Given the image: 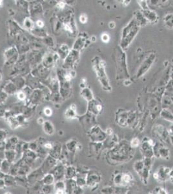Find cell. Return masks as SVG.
Returning <instances> with one entry per match:
<instances>
[{"instance_id": "10", "label": "cell", "mask_w": 173, "mask_h": 194, "mask_svg": "<svg viewBox=\"0 0 173 194\" xmlns=\"http://www.w3.org/2000/svg\"><path fill=\"white\" fill-rule=\"evenodd\" d=\"M158 128H156V130H155V135L156 136V137L159 140H160L161 141H165L168 138V135H169V133L168 131H166V129H165V128H163V126H157Z\"/></svg>"}, {"instance_id": "2", "label": "cell", "mask_w": 173, "mask_h": 194, "mask_svg": "<svg viewBox=\"0 0 173 194\" xmlns=\"http://www.w3.org/2000/svg\"><path fill=\"white\" fill-rule=\"evenodd\" d=\"M139 30V23L136 20H133L129 23V24L124 28L122 33V39H121V45L123 47L129 45V43L134 38Z\"/></svg>"}, {"instance_id": "19", "label": "cell", "mask_w": 173, "mask_h": 194, "mask_svg": "<svg viewBox=\"0 0 173 194\" xmlns=\"http://www.w3.org/2000/svg\"><path fill=\"white\" fill-rule=\"evenodd\" d=\"M48 121H47V122H45L44 123V126H43V130L45 131V133H46L47 135H53L54 133V128L53 126L52 125V124L50 122H48Z\"/></svg>"}, {"instance_id": "29", "label": "cell", "mask_w": 173, "mask_h": 194, "mask_svg": "<svg viewBox=\"0 0 173 194\" xmlns=\"http://www.w3.org/2000/svg\"><path fill=\"white\" fill-rule=\"evenodd\" d=\"M109 36L107 34H103L102 36V40L104 41V42H108L109 41Z\"/></svg>"}, {"instance_id": "4", "label": "cell", "mask_w": 173, "mask_h": 194, "mask_svg": "<svg viewBox=\"0 0 173 194\" xmlns=\"http://www.w3.org/2000/svg\"><path fill=\"white\" fill-rule=\"evenodd\" d=\"M154 142L151 139H145L140 144V151L143 158L154 159L153 146Z\"/></svg>"}, {"instance_id": "39", "label": "cell", "mask_w": 173, "mask_h": 194, "mask_svg": "<svg viewBox=\"0 0 173 194\" xmlns=\"http://www.w3.org/2000/svg\"><path fill=\"white\" fill-rule=\"evenodd\" d=\"M1 162H2V161H1V160H0V167H1Z\"/></svg>"}, {"instance_id": "30", "label": "cell", "mask_w": 173, "mask_h": 194, "mask_svg": "<svg viewBox=\"0 0 173 194\" xmlns=\"http://www.w3.org/2000/svg\"><path fill=\"white\" fill-rule=\"evenodd\" d=\"M169 180H170V183H173V167L172 168H170V171L169 172Z\"/></svg>"}, {"instance_id": "15", "label": "cell", "mask_w": 173, "mask_h": 194, "mask_svg": "<svg viewBox=\"0 0 173 194\" xmlns=\"http://www.w3.org/2000/svg\"><path fill=\"white\" fill-rule=\"evenodd\" d=\"M144 167V161L143 159L136 160V161L133 164V169L136 172L138 175L140 174L142 170Z\"/></svg>"}, {"instance_id": "22", "label": "cell", "mask_w": 173, "mask_h": 194, "mask_svg": "<svg viewBox=\"0 0 173 194\" xmlns=\"http://www.w3.org/2000/svg\"><path fill=\"white\" fill-rule=\"evenodd\" d=\"M114 188L111 186H106L100 190V194H114Z\"/></svg>"}, {"instance_id": "32", "label": "cell", "mask_w": 173, "mask_h": 194, "mask_svg": "<svg viewBox=\"0 0 173 194\" xmlns=\"http://www.w3.org/2000/svg\"><path fill=\"white\" fill-rule=\"evenodd\" d=\"M87 18L85 17L84 15H83V16H80V22H82L83 23H85V22H87Z\"/></svg>"}, {"instance_id": "20", "label": "cell", "mask_w": 173, "mask_h": 194, "mask_svg": "<svg viewBox=\"0 0 173 194\" xmlns=\"http://www.w3.org/2000/svg\"><path fill=\"white\" fill-rule=\"evenodd\" d=\"M165 25L167 28L172 29L173 28V15L169 14L166 16V17L164 19Z\"/></svg>"}, {"instance_id": "18", "label": "cell", "mask_w": 173, "mask_h": 194, "mask_svg": "<svg viewBox=\"0 0 173 194\" xmlns=\"http://www.w3.org/2000/svg\"><path fill=\"white\" fill-rule=\"evenodd\" d=\"M4 179H5V183H6L7 186H14L15 184H16L15 177H14V176L10 175L9 174L5 175V177H4Z\"/></svg>"}, {"instance_id": "17", "label": "cell", "mask_w": 173, "mask_h": 194, "mask_svg": "<svg viewBox=\"0 0 173 194\" xmlns=\"http://www.w3.org/2000/svg\"><path fill=\"white\" fill-rule=\"evenodd\" d=\"M5 159L7 160L10 163H12L13 161L15 159V155H16V153L14 151V150H8L5 153Z\"/></svg>"}, {"instance_id": "11", "label": "cell", "mask_w": 173, "mask_h": 194, "mask_svg": "<svg viewBox=\"0 0 173 194\" xmlns=\"http://www.w3.org/2000/svg\"><path fill=\"white\" fill-rule=\"evenodd\" d=\"M77 175V170L76 168L69 166L65 168V177L66 179H71V178H75Z\"/></svg>"}, {"instance_id": "9", "label": "cell", "mask_w": 173, "mask_h": 194, "mask_svg": "<svg viewBox=\"0 0 173 194\" xmlns=\"http://www.w3.org/2000/svg\"><path fill=\"white\" fill-rule=\"evenodd\" d=\"M65 168L63 166V165L60 163V164L54 166L49 173H51L52 174L54 175L56 180H59L61 179V178L65 177Z\"/></svg>"}, {"instance_id": "14", "label": "cell", "mask_w": 173, "mask_h": 194, "mask_svg": "<svg viewBox=\"0 0 173 194\" xmlns=\"http://www.w3.org/2000/svg\"><path fill=\"white\" fill-rule=\"evenodd\" d=\"M11 167V163L8 161L7 160L5 159L2 160L1 167H0V171L3 173L5 175H7L9 173V171Z\"/></svg>"}, {"instance_id": "38", "label": "cell", "mask_w": 173, "mask_h": 194, "mask_svg": "<svg viewBox=\"0 0 173 194\" xmlns=\"http://www.w3.org/2000/svg\"><path fill=\"white\" fill-rule=\"evenodd\" d=\"M5 194H12L10 192H6Z\"/></svg>"}, {"instance_id": "35", "label": "cell", "mask_w": 173, "mask_h": 194, "mask_svg": "<svg viewBox=\"0 0 173 194\" xmlns=\"http://www.w3.org/2000/svg\"><path fill=\"white\" fill-rule=\"evenodd\" d=\"M5 174L3 173H2L1 171H0V178H4L5 177Z\"/></svg>"}, {"instance_id": "1", "label": "cell", "mask_w": 173, "mask_h": 194, "mask_svg": "<svg viewBox=\"0 0 173 194\" xmlns=\"http://www.w3.org/2000/svg\"><path fill=\"white\" fill-rule=\"evenodd\" d=\"M134 154V149L130 146V144H120L116 145L108 152L106 160L108 164L112 166L125 164L131 161Z\"/></svg>"}, {"instance_id": "37", "label": "cell", "mask_w": 173, "mask_h": 194, "mask_svg": "<svg viewBox=\"0 0 173 194\" xmlns=\"http://www.w3.org/2000/svg\"><path fill=\"white\" fill-rule=\"evenodd\" d=\"M0 134H1V131H0ZM0 137H4L5 138V135H0ZM3 139L2 138V137H0V141H1V140H3Z\"/></svg>"}, {"instance_id": "8", "label": "cell", "mask_w": 173, "mask_h": 194, "mask_svg": "<svg viewBox=\"0 0 173 194\" xmlns=\"http://www.w3.org/2000/svg\"><path fill=\"white\" fill-rule=\"evenodd\" d=\"M107 134L105 132L101 130L99 127L96 126L91 129L90 131V138L94 143H102L106 139Z\"/></svg>"}, {"instance_id": "36", "label": "cell", "mask_w": 173, "mask_h": 194, "mask_svg": "<svg viewBox=\"0 0 173 194\" xmlns=\"http://www.w3.org/2000/svg\"><path fill=\"white\" fill-rule=\"evenodd\" d=\"M148 194H158L156 191H155V190L154 191H151V192H149Z\"/></svg>"}, {"instance_id": "12", "label": "cell", "mask_w": 173, "mask_h": 194, "mask_svg": "<svg viewBox=\"0 0 173 194\" xmlns=\"http://www.w3.org/2000/svg\"><path fill=\"white\" fill-rule=\"evenodd\" d=\"M134 177L130 172H123L122 173V186H127L133 183Z\"/></svg>"}, {"instance_id": "28", "label": "cell", "mask_w": 173, "mask_h": 194, "mask_svg": "<svg viewBox=\"0 0 173 194\" xmlns=\"http://www.w3.org/2000/svg\"><path fill=\"white\" fill-rule=\"evenodd\" d=\"M7 187L4 178H0V189H5Z\"/></svg>"}, {"instance_id": "27", "label": "cell", "mask_w": 173, "mask_h": 194, "mask_svg": "<svg viewBox=\"0 0 173 194\" xmlns=\"http://www.w3.org/2000/svg\"><path fill=\"white\" fill-rule=\"evenodd\" d=\"M83 188H79L78 186H77L72 193V194H83Z\"/></svg>"}, {"instance_id": "40", "label": "cell", "mask_w": 173, "mask_h": 194, "mask_svg": "<svg viewBox=\"0 0 173 194\" xmlns=\"http://www.w3.org/2000/svg\"><path fill=\"white\" fill-rule=\"evenodd\" d=\"M41 194H46V193H42Z\"/></svg>"}, {"instance_id": "16", "label": "cell", "mask_w": 173, "mask_h": 194, "mask_svg": "<svg viewBox=\"0 0 173 194\" xmlns=\"http://www.w3.org/2000/svg\"><path fill=\"white\" fill-rule=\"evenodd\" d=\"M122 173L123 172H117V173H114L113 183L116 186H122Z\"/></svg>"}, {"instance_id": "33", "label": "cell", "mask_w": 173, "mask_h": 194, "mask_svg": "<svg viewBox=\"0 0 173 194\" xmlns=\"http://www.w3.org/2000/svg\"><path fill=\"white\" fill-rule=\"evenodd\" d=\"M54 194H66V191L64 190H55Z\"/></svg>"}, {"instance_id": "21", "label": "cell", "mask_w": 173, "mask_h": 194, "mask_svg": "<svg viewBox=\"0 0 173 194\" xmlns=\"http://www.w3.org/2000/svg\"><path fill=\"white\" fill-rule=\"evenodd\" d=\"M66 190V184L63 180H57L54 183V190Z\"/></svg>"}, {"instance_id": "6", "label": "cell", "mask_w": 173, "mask_h": 194, "mask_svg": "<svg viewBox=\"0 0 173 194\" xmlns=\"http://www.w3.org/2000/svg\"><path fill=\"white\" fill-rule=\"evenodd\" d=\"M102 180V177L99 173L96 171L90 170L89 173L86 175L87 187H89L92 189H95L99 185Z\"/></svg>"}, {"instance_id": "31", "label": "cell", "mask_w": 173, "mask_h": 194, "mask_svg": "<svg viewBox=\"0 0 173 194\" xmlns=\"http://www.w3.org/2000/svg\"><path fill=\"white\" fill-rule=\"evenodd\" d=\"M44 113H45V115L46 116H50L52 113V110L50 108H45V110H44Z\"/></svg>"}, {"instance_id": "24", "label": "cell", "mask_w": 173, "mask_h": 194, "mask_svg": "<svg viewBox=\"0 0 173 194\" xmlns=\"http://www.w3.org/2000/svg\"><path fill=\"white\" fill-rule=\"evenodd\" d=\"M145 13H146L145 16L147 19L149 20V21H154V20L156 18V14L153 12H150L149 10H147Z\"/></svg>"}, {"instance_id": "34", "label": "cell", "mask_w": 173, "mask_h": 194, "mask_svg": "<svg viewBox=\"0 0 173 194\" xmlns=\"http://www.w3.org/2000/svg\"><path fill=\"white\" fill-rule=\"evenodd\" d=\"M38 124H43L45 123V122H44V120H43V119L42 118H38Z\"/></svg>"}, {"instance_id": "23", "label": "cell", "mask_w": 173, "mask_h": 194, "mask_svg": "<svg viewBox=\"0 0 173 194\" xmlns=\"http://www.w3.org/2000/svg\"><path fill=\"white\" fill-rule=\"evenodd\" d=\"M140 141H139V139L138 138H134L131 140L130 142V146L132 148L135 149L136 147H138L139 145H140Z\"/></svg>"}, {"instance_id": "26", "label": "cell", "mask_w": 173, "mask_h": 194, "mask_svg": "<svg viewBox=\"0 0 173 194\" xmlns=\"http://www.w3.org/2000/svg\"><path fill=\"white\" fill-rule=\"evenodd\" d=\"M154 190L158 194H168L167 191L164 188L161 187H157Z\"/></svg>"}, {"instance_id": "25", "label": "cell", "mask_w": 173, "mask_h": 194, "mask_svg": "<svg viewBox=\"0 0 173 194\" xmlns=\"http://www.w3.org/2000/svg\"><path fill=\"white\" fill-rule=\"evenodd\" d=\"M52 191H53V188H50V186L45 185L42 188V191L43 193L46 194H50Z\"/></svg>"}, {"instance_id": "3", "label": "cell", "mask_w": 173, "mask_h": 194, "mask_svg": "<svg viewBox=\"0 0 173 194\" xmlns=\"http://www.w3.org/2000/svg\"><path fill=\"white\" fill-rule=\"evenodd\" d=\"M153 152L154 158L169 160L170 159V150L165 146L162 142H157L154 144Z\"/></svg>"}, {"instance_id": "5", "label": "cell", "mask_w": 173, "mask_h": 194, "mask_svg": "<svg viewBox=\"0 0 173 194\" xmlns=\"http://www.w3.org/2000/svg\"><path fill=\"white\" fill-rule=\"evenodd\" d=\"M143 159L144 161V167L141 173L138 176L142 183L147 185L148 184L154 159H150V158H143Z\"/></svg>"}, {"instance_id": "13", "label": "cell", "mask_w": 173, "mask_h": 194, "mask_svg": "<svg viewBox=\"0 0 173 194\" xmlns=\"http://www.w3.org/2000/svg\"><path fill=\"white\" fill-rule=\"evenodd\" d=\"M42 178V182L44 184V185L51 186L54 185L56 181L55 177L51 173H48L46 174H45Z\"/></svg>"}, {"instance_id": "7", "label": "cell", "mask_w": 173, "mask_h": 194, "mask_svg": "<svg viewBox=\"0 0 173 194\" xmlns=\"http://www.w3.org/2000/svg\"><path fill=\"white\" fill-rule=\"evenodd\" d=\"M170 168L164 166H160L154 172L153 178L159 183H165L169 180V172Z\"/></svg>"}]
</instances>
